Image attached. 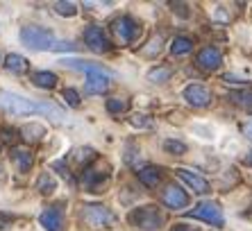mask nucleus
I'll use <instances>...</instances> for the list:
<instances>
[{
    "label": "nucleus",
    "mask_w": 252,
    "mask_h": 231,
    "mask_svg": "<svg viewBox=\"0 0 252 231\" xmlns=\"http://www.w3.org/2000/svg\"><path fill=\"white\" fill-rule=\"evenodd\" d=\"M127 109H129L127 100H121V98L107 100V111H109V114H125Z\"/></svg>",
    "instance_id": "24"
},
{
    "label": "nucleus",
    "mask_w": 252,
    "mask_h": 231,
    "mask_svg": "<svg viewBox=\"0 0 252 231\" xmlns=\"http://www.w3.org/2000/svg\"><path fill=\"white\" fill-rule=\"evenodd\" d=\"M62 64L73 68V70L87 73V91L89 93H105L107 88H109V77H112V73L107 68H102L100 64H94V61H80V59H64Z\"/></svg>",
    "instance_id": "2"
},
{
    "label": "nucleus",
    "mask_w": 252,
    "mask_h": 231,
    "mask_svg": "<svg viewBox=\"0 0 252 231\" xmlns=\"http://www.w3.org/2000/svg\"><path fill=\"white\" fill-rule=\"evenodd\" d=\"M39 222H41V227L46 231H62V213H59L57 206H50L46 208L41 215H39Z\"/></svg>",
    "instance_id": "14"
},
{
    "label": "nucleus",
    "mask_w": 252,
    "mask_h": 231,
    "mask_svg": "<svg viewBox=\"0 0 252 231\" xmlns=\"http://www.w3.org/2000/svg\"><path fill=\"white\" fill-rule=\"evenodd\" d=\"M177 174H180V179H182L193 193H198V195L209 193V181H207L202 174L191 173V170H187V168H180V170H177Z\"/></svg>",
    "instance_id": "11"
},
{
    "label": "nucleus",
    "mask_w": 252,
    "mask_h": 231,
    "mask_svg": "<svg viewBox=\"0 0 252 231\" xmlns=\"http://www.w3.org/2000/svg\"><path fill=\"white\" fill-rule=\"evenodd\" d=\"M82 220L87 222L91 229H102V227H109L114 222L112 211L102 204H87L82 206Z\"/></svg>",
    "instance_id": "5"
},
{
    "label": "nucleus",
    "mask_w": 252,
    "mask_h": 231,
    "mask_svg": "<svg viewBox=\"0 0 252 231\" xmlns=\"http://www.w3.org/2000/svg\"><path fill=\"white\" fill-rule=\"evenodd\" d=\"M12 161L16 163V168L21 173H28L34 159H32V152L25 150V147H12Z\"/></svg>",
    "instance_id": "15"
},
{
    "label": "nucleus",
    "mask_w": 252,
    "mask_h": 231,
    "mask_svg": "<svg viewBox=\"0 0 252 231\" xmlns=\"http://www.w3.org/2000/svg\"><path fill=\"white\" fill-rule=\"evenodd\" d=\"M129 222H132L136 229L159 231L164 227V213H161L157 206H141L129 213Z\"/></svg>",
    "instance_id": "4"
},
{
    "label": "nucleus",
    "mask_w": 252,
    "mask_h": 231,
    "mask_svg": "<svg viewBox=\"0 0 252 231\" xmlns=\"http://www.w3.org/2000/svg\"><path fill=\"white\" fill-rule=\"evenodd\" d=\"M246 163H248V166H252V152H250V154L246 156Z\"/></svg>",
    "instance_id": "31"
},
{
    "label": "nucleus",
    "mask_w": 252,
    "mask_h": 231,
    "mask_svg": "<svg viewBox=\"0 0 252 231\" xmlns=\"http://www.w3.org/2000/svg\"><path fill=\"white\" fill-rule=\"evenodd\" d=\"M21 41L32 50H57L59 46V41L55 39L53 32L36 28V25H28V28L21 29Z\"/></svg>",
    "instance_id": "3"
},
{
    "label": "nucleus",
    "mask_w": 252,
    "mask_h": 231,
    "mask_svg": "<svg viewBox=\"0 0 252 231\" xmlns=\"http://www.w3.org/2000/svg\"><path fill=\"white\" fill-rule=\"evenodd\" d=\"M41 136H46V127H43V125L32 122L30 127H23V139L25 141H39Z\"/></svg>",
    "instance_id": "23"
},
{
    "label": "nucleus",
    "mask_w": 252,
    "mask_h": 231,
    "mask_svg": "<svg viewBox=\"0 0 252 231\" xmlns=\"http://www.w3.org/2000/svg\"><path fill=\"white\" fill-rule=\"evenodd\" d=\"M229 100L239 107H246V109H252V88H243V91H232L227 95Z\"/></svg>",
    "instance_id": "19"
},
{
    "label": "nucleus",
    "mask_w": 252,
    "mask_h": 231,
    "mask_svg": "<svg viewBox=\"0 0 252 231\" xmlns=\"http://www.w3.org/2000/svg\"><path fill=\"white\" fill-rule=\"evenodd\" d=\"M32 82H34L36 87H41V88H55L57 87V75L50 73V70H39V73L32 75Z\"/></svg>",
    "instance_id": "17"
},
{
    "label": "nucleus",
    "mask_w": 252,
    "mask_h": 231,
    "mask_svg": "<svg viewBox=\"0 0 252 231\" xmlns=\"http://www.w3.org/2000/svg\"><path fill=\"white\" fill-rule=\"evenodd\" d=\"M195 64H198L200 70H207V73H211V70H216L218 66L223 64V55H220V50H218V48L207 46V48H202V50L198 52Z\"/></svg>",
    "instance_id": "9"
},
{
    "label": "nucleus",
    "mask_w": 252,
    "mask_h": 231,
    "mask_svg": "<svg viewBox=\"0 0 252 231\" xmlns=\"http://www.w3.org/2000/svg\"><path fill=\"white\" fill-rule=\"evenodd\" d=\"M55 9H57V14H62V16H75L77 14L75 2H55Z\"/></svg>",
    "instance_id": "25"
},
{
    "label": "nucleus",
    "mask_w": 252,
    "mask_h": 231,
    "mask_svg": "<svg viewBox=\"0 0 252 231\" xmlns=\"http://www.w3.org/2000/svg\"><path fill=\"white\" fill-rule=\"evenodd\" d=\"M36 188L41 193H46V195H50V193L57 188V181H55V177L50 173H43L41 177H39V181H36Z\"/></svg>",
    "instance_id": "21"
},
{
    "label": "nucleus",
    "mask_w": 252,
    "mask_h": 231,
    "mask_svg": "<svg viewBox=\"0 0 252 231\" xmlns=\"http://www.w3.org/2000/svg\"><path fill=\"white\" fill-rule=\"evenodd\" d=\"M9 215H0V229H5V222H9Z\"/></svg>",
    "instance_id": "30"
},
{
    "label": "nucleus",
    "mask_w": 252,
    "mask_h": 231,
    "mask_svg": "<svg viewBox=\"0 0 252 231\" xmlns=\"http://www.w3.org/2000/svg\"><path fill=\"white\" fill-rule=\"evenodd\" d=\"M164 147L170 154H184V152H187V145H184L182 141H166Z\"/></svg>",
    "instance_id": "26"
},
{
    "label": "nucleus",
    "mask_w": 252,
    "mask_h": 231,
    "mask_svg": "<svg viewBox=\"0 0 252 231\" xmlns=\"http://www.w3.org/2000/svg\"><path fill=\"white\" fill-rule=\"evenodd\" d=\"M109 177L107 173V166H87L84 168V174H82V181L91 193H98V188L102 186V181Z\"/></svg>",
    "instance_id": "10"
},
{
    "label": "nucleus",
    "mask_w": 252,
    "mask_h": 231,
    "mask_svg": "<svg viewBox=\"0 0 252 231\" xmlns=\"http://www.w3.org/2000/svg\"><path fill=\"white\" fill-rule=\"evenodd\" d=\"M170 75H173V70L166 68V66H159V68H153L148 73V80L155 82V84H161V82H168Z\"/></svg>",
    "instance_id": "22"
},
{
    "label": "nucleus",
    "mask_w": 252,
    "mask_h": 231,
    "mask_svg": "<svg viewBox=\"0 0 252 231\" xmlns=\"http://www.w3.org/2000/svg\"><path fill=\"white\" fill-rule=\"evenodd\" d=\"M0 107L12 116H34V114H41L53 118L55 122H62L64 120V109L57 107V104L48 102V100H32V98H25V95H18V93L12 91H2L0 93Z\"/></svg>",
    "instance_id": "1"
},
{
    "label": "nucleus",
    "mask_w": 252,
    "mask_h": 231,
    "mask_svg": "<svg viewBox=\"0 0 252 231\" xmlns=\"http://www.w3.org/2000/svg\"><path fill=\"white\" fill-rule=\"evenodd\" d=\"M114 34L121 39V43H134L136 36L141 34V25L132 16H121L112 23Z\"/></svg>",
    "instance_id": "7"
},
{
    "label": "nucleus",
    "mask_w": 252,
    "mask_h": 231,
    "mask_svg": "<svg viewBox=\"0 0 252 231\" xmlns=\"http://www.w3.org/2000/svg\"><path fill=\"white\" fill-rule=\"evenodd\" d=\"M189 218H195V220H202V222H209L214 227H223L225 225V218H223V208L218 206L216 202H200L195 204L193 211H189Z\"/></svg>",
    "instance_id": "6"
},
{
    "label": "nucleus",
    "mask_w": 252,
    "mask_h": 231,
    "mask_svg": "<svg viewBox=\"0 0 252 231\" xmlns=\"http://www.w3.org/2000/svg\"><path fill=\"white\" fill-rule=\"evenodd\" d=\"M193 50V39L191 36H175L173 43H170V52L173 55H187V52Z\"/></svg>",
    "instance_id": "18"
},
{
    "label": "nucleus",
    "mask_w": 252,
    "mask_h": 231,
    "mask_svg": "<svg viewBox=\"0 0 252 231\" xmlns=\"http://www.w3.org/2000/svg\"><path fill=\"white\" fill-rule=\"evenodd\" d=\"M184 100L189 104H193V107H207L211 102V93L205 87H200V84H189L184 88Z\"/></svg>",
    "instance_id": "13"
},
{
    "label": "nucleus",
    "mask_w": 252,
    "mask_h": 231,
    "mask_svg": "<svg viewBox=\"0 0 252 231\" xmlns=\"http://www.w3.org/2000/svg\"><path fill=\"white\" fill-rule=\"evenodd\" d=\"M5 68L12 70V73H25L28 70V59L21 57V55H7Z\"/></svg>",
    "instance_id": "20"
},
{
    "label": "nucleus",
    "mask_w": 252,
    "mask_h": 231,
    "mask_svg": "<svg viewBox=\"0 0 252 231\" xmlns=\"http://www.w3.org/2000/svg\"><path fill=\"white\" fill-rule=\"evenodd\" d=\"M164 204L168 208H175V211H182L189 206V195L180 188V186H168L164 191Z\"/></svg>",
    "instance_id": "12"
},
{
    "label": "nucleus",
    "mask_w": 252,
    "mask_h": 231,
    "mask_svg": "<svg viewBox=\"0 0 252 231\" xmlns=\"http://www.w3.org/2000/svg\"><path fill=\"white\" fill-rule=\"evenodd\" d=\"M243 134H246L248 139H252V120H250V122H248L246 127H243Z\"/></svg>",
    "instance_id": "28"
},
{
    "label": "nucleus",
    "mask_w": 252,
    "mask_h": 231,
    "mask_svg": "<svg viewBox=\"0 0 252 231\" xmlns=\"http://www.w3.org/2000/svg\"><path fill=\"white\" fill-rule=\"evenodd\" d=\"M173 231H198V229H191V227H187V225H177Z\"/></svg>",
    "instance_id": "29"
},
{
    "label": "nucleus",
    "mask_w": 252,
    "mask_h": 231,
    "mask_svg": "<svg viewBox=\"0 0 252 231\" xmlns=\"http://www.w3.org/2000/svg\"><path fill=\"white\" fill-rule=\"evenodd\" d=\"M139 179L141 184H146V186H157L159 181H161V170H159L157 166H146V168H141L139 170Z\"/></svg>",
    "instance_id": "16"
},
{
    "label": "nucleus",
    "mask_w": 252,
    "mask_h": 231,
    "mask_svg": "<svg viewBox=\"0 0 252 231\" xmlns=\"http://www.w3.org/2000/svg\"><path fill=\"white\" fill-rule=\"evenodd\" d=\"M64 100L70 107H80V93L75 88H64Z\"/></svg>",
    "instance_id": "27"
},
{
    "label": "nucleus",
    "mask_w": 252,
    "mask_h": 231,
    "mask_svg": "<svg viewBox=\"0 0 252 231\" xmlns=\"http://www.w3.org/2000/svg\"><path fill=\"white\" fill-rule=\"evenodd\" d=\"M84 43H87L94 52L112 50V41L107 39V34L102 32V28H98V25H91V28L84 29Z\"/></svg>",
    "instance_id": "8"
}]
</instances>
